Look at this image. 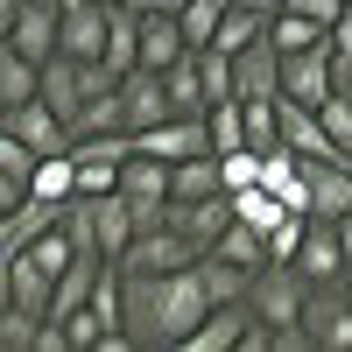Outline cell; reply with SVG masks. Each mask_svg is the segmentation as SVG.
Wrapping results in <instances>:
<instances>
[{
    "label": "cell",
    "instance_id": "6da1fadb",
    "mask_svg": "<svg viewBox=\"0 0 352 352\" xmlns=\"http://www.w3.org/2000/svg\"><path fill=\"white\" fill-rule=\"evenodd\" d=\"M204 310H212V296L197 282V261L190 268H169V275L120 268V324H127L134 345H184Z\"/></svg>",
    "mask_w": 352,
    "mask_h": 352
},
{
    "label": "cell",
    "instance_id": "7a4b0ae2",
    "mask_svg": "<svg viewBox=\"0 0 352 352\" xmlns=\"http://www.w3.org/2000/svg\"><path fill=\"white\" fill-rule=\"evenodd\" d=\"M303 296H310V282L289 268V261H261L254 282H247V310L261 317V324H275V331L303 317Z\"/></svg>",
    "mask_w": 352,
    "mask_h": 352
},
{
    "label": "cell",
    "instance_id": "3957f363",
    "mask_svg": "<svg viewBox=\"0 0 352 352\" xmlns=\"http://www.w3.org/2000/svg\"><path fill=\"white\" fill-rule=\"evenodd\" d=\"M120 197H127V212H134V232L141 226H162V212H169V162L134 148L120 162Z\"/></svg>",
    "mask_w": 352,
    "mask_h": 352
},
{
    "label": "cell",
    "instance_id": "277c9868",
    "mask_svg": "<svg viewBox=\"0 0 352 352\" xmlns=\"http://www.w3.org/2000/svg\"><path fill=\"white\" fill-rule=\"evenodd\" d=\"M204 247L190 240V232H176L169 219L162 226H141L134 240H127V254H120V268H134V275H169V268H190Z\"/></svg>",
    "mask_w": 352,
    "mask_h": 352
},
{
    "label": "cell",
    "instance_id": "5b68a950",
    "mask_svg": "<svg viewBox=\"0 0 352 352\" xmlns=\"http://www.w3.org/2000/svg\"><path fill=\"white\" fill-rule=\"evenodd\" d=\"M331 92H338V56H331V43H310V50H289L282 56V99L324 106Z\"/></svg>",
    "mask_w": 352,
    "mask_h": 352
},
{
    "label": "cell",
    "instance_id": "8992f818",
    "mask_svg": "<svg viewBox=\"0 0 352 352\" xmlns=\"http://www.w3.org/2000/svg\"><path fill=\"white\" fill-rule=\"evenodd\" d=\"M296 324L310 331V345H324V352L352 345V303H345V282H310Z\"/></svg>",
    "mask_w": 352,
    "mask_h": 352
},
{
    "label": "cell",
    "instance_id": "52a82bcc",
    "mask_svg": "<svg viewBox=\"0 0 352 352\" xmlns=\"http://www.w3.org/2000/svg\"><path fill=\"white\" fill-rule=\"evenodd\" d=\"M275 127H282V148L303 155V162H338V155H345L338 141L324 134L317 106H296V99H282V92H275Z\"/></svg>",
    "mask_w": 352,
    "mask_h": 352
},
{
    "label": "cell",
    "instance_id": "ba28073f",
    "mask_svg": "<svg viewBox=\"0 0 352 352\" xmlns=\"http://www.w3.org/2000/svg\"><path fill=\"white\" fill-rule=\"evenodd\" d=\"M134 148L141 155H162V162H184V155L212 148V134H204V113H169V120H155V127L134 134Z\"/></svg>",
    "mask_w": 352,
    "mask_h": 352
},
{
    "label": "cell",
    "instance_id": "9c48e42d",
    "mask_svg": "<svg viewBox=\"0 0 352 352\" xmlns=\"http://www.w3.org/2000/svg\"><path fill=\"white\" fill-rule=\"evenodd\" d=\"M0 127H14L28 148H36V155H64V148H71V120H64L56 106H43V99L8 106V113H0Z\"/></svg>",
    "mask_w": 352,
    "mask_h": 352
},
{
    "label": "cell",
    "instance_id": "30bf717a",
    "mask_svg": "<svg viewBox=\"0 0 352 352\" xmlns=\"http://www.w3.org/2000/svg\"><path fill=\"white\" fill-rule=\"evenodd\" d=\"M275 92H282V50L268 36L232 50V99H275Z\"/></svg>",
    "mask_w": 352,
    "mask_h": 352
},
{
    "label": "cell",
    "instance_id": "8fae6325",
    "mask_svg": "<svg viewBox=\"0 0 352 352\" xmlns=\"http://www.w3.org/2000/svg\"><path fill=\"white\" fill-rule=\"evenodd\" d=\"M106 0H85V8H64V21H56V50L78 56V64H99L106 56Z\"/></svg>",
    "mask_w": 352,
    "mask_h": 352
},
{
    "label": "cell",
    "instance_id": "7c38bea8",
    "mask_svg": "<svg viewBox=\"0 0 352 352\" xmlns=\"http://www.w3.org/2000/svg\"><path fill=\"white\" fill-rule=\"evenodd\" d=\"M303 282H345V254H338V226L331 219H310L303 240H296V261H289Z\"/></svg>",
    "mask_w": 352,
    "mask_h": 352
},
{
    "label": "cell",
    "instance_id": "4fadbf2b",
    "mask_svg": "<svg viewBox=\"0 0 352 352\" xmlns=\"http://www.w3.org/2000/svg\"><path fill=\"white\" fill-rule=\"evenodd\" d=\"M247 324H254L247 303H212V310L190 324V338L176 345V352H240V331H247Z\"/></svg>",
    "mask_w": 352,
    "mask_h": 352
},
{
    "label": "cell",
    "instance_id": "5bb4252c",
    "mask_svg": "<svg viewBox=\"0 0 352 352\" xmlns=\"http://www.w3.org/2000/svg\"><path fill=\"white\" fill-rule=\"evenodd\" d=\"M120 106H127V134H141V127H155V120H169V85H162V71H127L120 78Z\"/></svg>",
    "mask_w": 352,
    "mask_h": 352
},
{
    "label": "cell",
    "instance_id": "9a60e30c",
    "mask_svg": "<svg viewBox=\"0 0 352 352\" xmlns=\"http://www.w3.org/2000/svg\"><path fill=\"white\" fill-rule=\"evenodd\" d=\"M303 184H310V219H345L352 212V155L303 162Z\"/></svg>",
    "mask_w": 352,
    "mask_h": 352
},
{
    "label": "cell",
    "instance_id": "2e32d148",
    "mask_svg": "<svg viewBox=\"0 0 352 352\" xmlns=\"http://www.w3.org/2000/svg\"><path fill=\"white\" fill-rule=\"evenodd\" d=\"M56 21H64V8L56 0H21V14L8 21V43L21 50V56H56Z\"/></svg>",
    "mask_w": 352,
    "mask_h": 352
},
{
    "label": "cell",
    "instance_id": "e0dca14e",
    "mask_svg": "<svg viewBox=\"0 0 352 352\" xmlns=\"http://www.w3.org/2000/svg\"><path fill=\"white\" fill-rule=\"evenodd\" d=\"M99 268H106V254H71V268L56 275V289H50V317H56V324H64L71 310H85V303H92Z\"/></svg>",
    "mask_w": 352,
    "mask_h": 352
},
{
    "label": "cell",
    "instance_id": "ac0fdd59",
    "mask_svg": "<svg viewBox=\"0 0 352 352\" xmlns=\"http://www.w3.org/2000/svg\"><path fill=\"white\" fill-rule=\"evenodd\" d=\"M99 64L113 78H127L141 64V14L127 8V0H113V14H106V56H99Z\"/></svg>",
    "mask_w": 352,
    "mask_h": 352
},
{
    "label": "cell",
    "instance_id": "d6986e66",
    "mask_svg": "<svg viewBox=\"0 0 352 352\" xmlns=\"http://www.w3.org/2000/svg\"><path fill=\"white\" fill-rule=\"evenodd\" d=\"M8 289H14V303L28 310V317H50V289H56V275L43 268V261L36 254H8Z\"/></svg>",
    "mask_w": 352,
    "mask_h": 352
},
{
    "label": "cell",
    "instance_id": "ffe728a7",
    "mask_svg": "<svg viewBox=\"0 0 352 352\" xmlns=\"http://www.w3.org/2000/svg\"><path fill=\"white\" fill-rule=\"evenodd\" d=\"M219 190H226V176H219V155H212V148L169 162V197H176V204H190V197H219Z\"/></svg>",
    "mask_w": 352,
    "mask_h": 352
},
{
    "label": "cell",
    "instance_id": "44dd1931",
    "mask_svg": "<svg viewBox=\"0 0 352 352\" xmlns=\"http://www.w3.org/2000/svg\"><path fill=\"white\" fill-rule=\"evenodd\" d=\"M184 28H176V14H141V71H169L176 56H184Z\"/></svg>",
    "mask_w": 352,
    "mask_h": 352
},
{
    "label": "cell",
    "instance_id": "7402d4cb",
    "mask_svg": "<svg viewBox=\"0 0 352 352\" xmlns=\"http://www.w3.org/2000/svg\"><path fill=\"white\" fill-rule=\"evenodd\" d=\"M28 197H43V204H71V197H78V162H71V148H64V155H36V169H28Z\"/></svg>",
    "mask_w": 352,
    "mask_h": 352
},
{
    "label": "cell",
    "instance_id": "603a6c76",
    "mask_svg": "<svg viewBox=\"0 0 352 352\" xmlns=\"http://www.w3.org/2000/svg\"><path fill=\"white\" fill-rule=\"evenodd\" d=\"M36 78H43V64H36V56H21L8 36H0V106L36 99Z\"/></svg>",
    "mask_w": 352,
    "mask_h": 352
},
{
    "label": "cell",
    "instance_id": "cb8c5ba5",
    "mask_svg": "<svg viewBox=\"0 0 352 352\" xmlns=\"http://www.w3.org/2000/svg\"><path fill=\"white\" fill-rule=\"evenodd\" d=\"M197 282H204V296H212V303H247L254 268H232V261H219V254H197Z\"/></svg>",
    "mask_w": 352,
    "mask_h": 352
},
{
    "label": "cell",
    "instance_id": "d4e9b609",
    "mask_svg": "<svg viewBox=\"0 0 352 352\" xmlns=\"http://www.w3.org/2000/svg\"><path fill=\"white\" fill-rule=\"evenodd\" d=\"M162 85H169V106L176 113H204L212 99H204V71H197V50H184L176 64L162 71Z\"/></svg>",
    "mask_w": 352,
    "mask_h": 352
},
{
    "label": "cell",
    "instance_id": "484cf974",
    "mask_svg": "<svg viewBox=\"0 0 352 352\" xmlns=\"http://www.w3.org/2000/svg\"><path fill=\"white\" fill-rule=\"evenodd\" d=\"M254 36H268V14H254V8H240V0H226V14H219V36L204 43V50H247Z\"/></svg>",
    "mask_w": 352,
    "mask_h": 352
},
{
    "label": "cell",
    "instance_id": "4316f807",
    "mask_svg": "<svg viewBox=\"0 0 352 352\" xmlns=\"http://www.w3.org/2000/svg\"><path fill=\"white\" fill-rule=\"evenodd\" d=\"M289 212V204L268 190V184H247V190H232V219H240V226H254L261 232V240H268V226Z\"/></svg>",
    "mask_w": 352,
    "mask_h": 352
},
{
    "label": "cell",
    "instance_id": "83f0119b",
    "mask_svg": "<svg viewBox=\"0 0 352 352\" xmlns=\"http://www.w3.org/2000/svg\"><path fill=\"white\" fill-rule=\"evenodd\" d=\"M204 254H219V261H232V268H261V261H268V240H261L254 226H240V219H232V226H226V232H219V240L204 247Z\"/></svg>",
    "mask_w": 352,
    "mask_h": 352
},
{
    "label": "cell",
    "instance_id": "f1b7e54d",
    "mask_svg": "<svg viewBox=\"0 0 352 352\" xmlns=\"http://www.w3.org/2000/svg\"><path fill=\"white\" fill-rule=\"evenodd\" d=\"M268 43L289 56V50H310V43H324V28H317V21H303L296 8H282V14H268Z\"/></svg>",
    "mask_w": 352,
    "mask_h": 352
},
{
    "label": "cell",
    "instance_id": "f546056e",
    "mask_svg": "<svg viewBox=\"0 0 352 352\" xmlns=\"http://www.w3.org/2000/svg\"><path fill=\"white\" fill-rule=\"evenodd\" d=\"M219 14H226V0H184V14H176V28H184V43L204 50L219 36Z\"/></svg>",
    "mask_w": 352,
    "mask_h": 352
},
{
    "label": "cell",
    "instance_id": "4dcf8cb0",
    "mask_svg": "<svg viewBox=\"0 0 352 352\" xmlns=\"http://www.w3.org/2000/svg\"><path fill=\"white\" fill-rule=\"evenodd\" d=\"M197 71H204V99H232V56L226 50H197Z\"/></svg>",
    "mask_w": 352,
    "mask_h": 352
},
{
    "label": "cell",
    "instance_id": "1f68e13d",
    "mask_svg": "<svg viewBox=\"0 0 352 352\" xmlns=\"http://www.w3.org/2000/svg\"><path fill=\"white\" fill-rule=\"evenodd\" d=\"M317 120H324V134H331L338 148L352 155V99H345V92H331L324 106H317Z\"/></svg>",
    "mask_w": 352,
    "mask_h": 352
},
{
    "label": "cell",
    "instance_id": "d6a6232c",
    "mask_svg": "<svg viewBox=\"0 0 352 352\" xmlns=\"http://www.w3.org/2000/svg\"><path fill=\"white\" fill-rule=\"evenodd\" d=\"M219 176H226V190H247V184H261V155L232 148V155H219Z\"/></svg>",
    "mask_w": 352,
    "mask_h": 352
},
{
    "label": "cell",
    "instance_id": "836d02e7",
    "mask_svg": "<svg viewBox=\"0 0 352 352\" xmlns=\"http://www.w3.org/2000/svg\"><path fill=\"white\" fill-rule=\"evenodd\" d=\"M0 169H8V176H21V184H28V169H36V148H28L14 127H0Z\"/></svg>",
    "mask_w": 352,
    "mask_h": 352
},
{
    "label": "cell",
    "instance_id": "e575fe53",
    "mask_svg": "<svg viewBox=\"0 0 352 352\" xmlns=\"http://www.w3.org/2000/svg\"><path fill=\"white\" fill-rule=\"evenodd\" d=\"M282 8H296L303 21H317V28H324V36H331V21L345 14V0H282Z\"/></svg>",
    "mask_w": 352,
    "mask_h": 352
},
{
    "label": "cell",
    "instance_id": "d590c367",
    "mask_svg": "<svg viewBox=\"0 0 352 352\" xmlns=\"http://www.w3.org/2000/svg\"><path fill=\"white\" fill-rule=\"evenodd\" d=\"M324 43H331V56H338V64L352 56V8H345V14L331 21V36H324Z\"/></svg>",
    "mask_w": 352,
    "mask_h": 352
},
{
    "label": "cell",
    "instance_id": "8d00e7d4",
    "mask_svg": "<svg viewBox=\"0 0 352 352\" xmlns=\"http://www.w3.org/2000/svg\"><path fill=\"white\" fill-rule=\"evenodd\" d=\"M134 14H184V0H127Z\"/></svg>",
    "mask_w": 352,
    "mask_h": 352
},
{
    "label": "cell",
    "instance_id": "74e56055",
    "mask_svg": "<svg viewBox=\"0 0 352 352\" xmlns=\"http://www.w3.org/2000/svg\"><path fill=\"white\" fill-rule=\"evenodd\" d=\"M331 226H338V254H345V275H352V212H345V219H331Z\"/></svg>",
    "mask_w": 352,
    "mask_h": 352
},
{
    "label": "cell",
    "instance_id": "f35d334b",
    "mask_svg": "<svg viewBox=\"0 0 352 352\" xmlns=\"http://www.w3.org/2000/svg\"><path fill=\"white\" fill-rule=\"evenodd\" d=\"M21 14V0H0V36H8V21Z\"/></svg>",
    "mask_w": 352,
    "mask_h": 352
},
{
    "label": "cell",
    "instance_id": "ab89813d",
    "mask_svg": "<svg viewBox=\"0 0 352 352\" xmlns=\"http://www.w3.org/2000/svg\"><path fill=\"white\" fill-rule=\"evenodd\" d=\"M240 8H254V14H282V0H240Z\"/></svg>",
    "mask_w": 352,
    "mask_h": 352
},
{
    "label": "cell",
    "instance_id": "60d3db41",
    "mask_svg": "<svg viewBox=\"0 0 352 352\" xmlns=\"http://www.w3.org/2000/svg\"><path fill=\"white\" fill-rule=\"evenodd\" d=\"M56 8H85V0H56Z\"/></svg>",
    "mask_w": 352,
    "mask_h": 352
},
{
    "label": "cell",
    "instance_id": "b9f144b4",
    "mask_svg": "<svg viewBox=\"0 0 352 352\" xmlns=\"http://www.w3.org/2000/svg\"><path fill=\"white\" fill-rule=\"evenodd\" d=\"M345 303H352V275H345Z\"/></svg>",
    "mask_w": 352,
    "mask_h": 352
},
{
    "label": "cell",
    "instance_id": "7bdbcfd3",
    "mask_svg": "<svg viewBox=\"0 0 352 352\" xmlns=\"http://www.w3.org/2000/svg\"><path fill=\"white\" fill-rule=\"evenodd\" d=\"M0 254H8V247H0Z\"/></svg>",
    "mask_w": 352,
    "mask_h": 352
},
{
    "label": "cell",
    "instance_id": "ee69618b",
    "mask_svg": "<svg viewBox=\"0 0 352 352\" xmlns=\"http://www.w3.org/2000/svg\"><path fill=\"white\" fill-rule=\"evenodd\" d=\"M0 113H8V106H0Z\"/></svg>",
    "mask_w": 352,
    "mask_h": 352
},
{
    "label": "cell",
    "instance_id": "f6af8a7d",
    "mask_svg": "<svg viewBox=\"0 0 352 352\" xmlns=\"http://www.w3.org/2000/svg\"><path fill=\"white\" fill-rule=\"evenodd\" d=\"M106 8H113V0H106Z\"/></svg>",
    "mask_w": 352,
    "mask_h": 352
},
{
    "label": "cell",
    "instance_id": "bcb514c9",
    "mask_svg": "<svg viewBox=\"0 0 352 352\" xmlns=\"http://www.w3.org/2000/svg\"><path fill=\"white\" fill-rule=\"evenodd\" d=\"M345 8H352V0H345Z\"/></svg>",
    "mask_w": 352,
    "mask_h": 352
}]
</instances>
